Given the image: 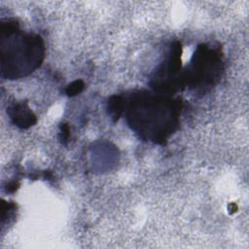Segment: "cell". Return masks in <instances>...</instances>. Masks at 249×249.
I'll list each match as a JSON object with an SVG mask.
<instances>
[{
  "mask_svg": "<svg viewBox=\"0 0 249 249\" xmlns=\"http://www.w3.org/2000/svg\"><path fill=\"white\" fill-rule=\"evenodd\" d=\"M126 120L139 136L157 144H165L178 127L182 102L147 91L131 93L125 100Z\"/></svg>",
  "mask_w": 249,
  "mask_h": 249,
  "instance_id": "cell-1",
  "label": "cell"
},
{
  "mask_svg": "<svg viewBox=\"0 0 249 249\" xmlns=\"http://www.w3.org/2000/svg\"><path fill=\"white\" fill-rule=\"evenodd\" d=\"M1 76L5 79H19L36 70L43 62L45 45L43 39L23 32L16 19L0 23Z\"/></svg>",
  "mask_w": 249,
  "mask_h": 249,
  "instance_id": "cell-2",
  "label": "cell"
},
{
  "mask_svg": "<svg viewBox=\"0 0 249 249\" xmlns=\"http://www.w3.org/2000/svg\"><path fill=\"white\" fill-rule=\"evenodd\" d=\"M222 71L221 54L206 45H200L194 53L188 69L182 74L183 86L206 90L219 82Z\"/></svg>",
  "mask_w": 249,
  "mask_h": 249,
  "instance_id": "cell-3",
  "label": "cell"
},
{
  "mask_svg": "<svg viewBox=\"0 0 249 249\" xmlns=\"http://www.w3.org/2000/svg\"><path fill=\"white\" fill-rule=\"evenodd\" d=\"M13 124L20 128H28L37 122L36 116L25 102H18L10 106L7 110Z\"/></svg>",
  "mask_w": 249,
  "mask_h": 249,
  "instance_id": "cell-4",
  "label": "cell"
},
{
  "mask_svg": "<svg viewBox=\"0 0 249 249\" xmlns=\"http://www.w3.org/2000/svg\"><path fill=\"white\" fill-rule=\"evenodd\" d=\"M125 101L122 95H112L107 102L108 113L114 122L118 121L119 118L124 112Z\"/></svg>",
  "mask_w": 249,
  "mask_h": 249,
  "instance_id": "cell-5",
  "label": "cell"
},
{
  "mask_svg": "<svg viewBox=\"0 0 249 249\" xmlns=\"http://www.w3.org/2000/svg\"><path fill=\"white\" fill-rule=\"evenodd\" d=\"M84 87H85V84H84L83 80L78 79V80L72 82L70 85H68V87L65 89V93L68 96H75L83 90Z\"/></svg>",
  "mask_w": 249,
  "mask_h": 249,
  "instance_id": "cell-6",
  "label": "cell"
},
{
  "mask_svg": "<svg viewBox=\"0 0 249 249\" xmlns=\"http://www.w3.org/2000/svg\"><path fill=\"white\" fill-rule=\"evenodd\" d=\"M70 136V129H69V125L67 124H60V140L61 143L66 144L68 139Z\"/></svg>",
  "mask_w": 249,
  "mask_h": 249,
  "instance_id": "cell-7",
  "label": "cell"
},
{
  "mask_svg": "<svg viewBox=\"0 0 249 249\" xmlns=\"http://www.w3.org/2000/svg\"><path fill=\"white\" fill-rule=\"evenodd\" d=\"M19 187V184L18 183V182H11L9 185H8V187H7V192H9V193H14V192H16L17 190H18V188Z\"/></svg>",
  "mask_w": 249,
  "mask_h": 249,
  "instance_id": "cell-8",
  "label": "cell"
},
{
  "mask_svg": "<svg viewBox=\"0 0 249 249\" xmlns=\"http://www.w3.org/2000/svg\"><path fill=\"white\" fill-rule=\"evenodd\" d=\"M230 206H231V207H229V210H230V213H232V212H235L236 210H237V206H236V204H234V203H231Z\"/></svg>",
  "mask_w": 249,
  "mask_h": 249,
  "instance_id": "cell-9",
  "label": "cell"
}]
</instances>
